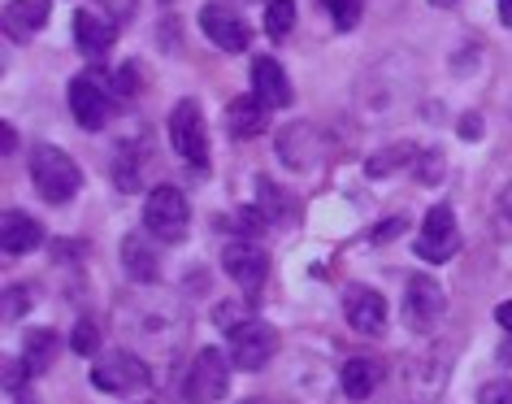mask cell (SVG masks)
I'll return each instance as SVG.
<instances>
[{
    "mask_svg": "<svg viewBox=\"0 0 512 404\" xmlns=\"http://www.w3.org/2000/svg\"><path fill=\"white\" fill-rule=\"evenodd\" d=\"M495 322H499V326H504V331L512 335V300H504V305L495 309Z\"/></svg>",
    "mask_w": 512,
    "mask_h": 404,
    "instance_id": "29",
    "label": "cell"
},
{
    "mask_svg": "<svg viewBox=\"0 0 512 404\" xmlns=\"http://www.w3.org/2000/svg\"><path fill=\"white\" fill-rule=\"evenodd\" d=\"M230 357H222V348H200L196 361L187 370V383H183V400L191 404H213L230 391Z\"/></svg>",
    "mask_w": 512,
    "mask_h": 404,
    "instance_id": "3",
    "label": "cell"
},
{
    "mask_svg": "<svg viewBox=\"0 0 512 404\" xmlns=\"http://www.w3.org/2000/svg\"><path fill=\"white\" fill-rule=\"evenodd\" d=\"M139 404H152V400H139Z\"/></svg>",
    "mask_w": 512,
    "mask_h": 404,
    "instance_id": "35",
    "label": "cell"
},
{
    "mask_svg": "<svg viewBox=\"0 0 512 404\" xmlns=\"http://www.w3.org/2000/svg\"><path fill=\"white\" fill-rule=\"evenodd\" d=\"M0 135H5V153H9V148H14V144H18V135H14V126H0Z\"/></svg>",
    "mask_w": 512,
    "mask_h": 404,
    "instance_id": "31",
    "label": "cell"
},
{
    "mask_svg": "<svg viewBox=\"0 0 512 404\" xmlns=\"http://www.w3.org/2000/svg\"><path fill=\"white\" fill-rule=\"evenodd\" d=\"M499 22L512 31V0H499Z\"/></svg>",
    "mask_w": 512,
    "mask_h": 404,
    "instance_id": "30",
    "label": "cell"
},
{
    "mask_svg": "<svg viewBox=\"0 0 512 404\" xmlns=\"http://www.w3.org/2000/svg\"><path fill=\"white\" fill-rule=\"evenodd\" d=\"M499 205H504V213L512 218V187H504V196H499Z\"/></svg>",
    "mask_w": 512,
    "mask_h": 404,
    "instance_id": "32",
    "label": "cell"
},
{
    "mask_svg": "<svg viewBox=\"0 0 512 404\" xmlns=\"http://www.w3.org/2000/svg\"><path fill=\"white\" fill-rule=\"evenodd\" d=\"M0 239H5V252L9 257H27V252H35L44 244V226L31 218V213L22 209H9L5 213V226H0Z\"/></svg>",
    "mask_w": 512,
    "mask_h": 404,
    "instance_id": "15",
    "label": "cell"
},
{
    "mask_svg": "<svg viewBox=\"0 0 512 404\" xmlns=\"http://www.w3.org/2000/svg\"><path fill=\"white\" fill-rule=\"evenodd\" d=\"M70 113H74V122H79L83 131H100V126L109 122L113 96L100 87L96 74H79V79L70 83Z\"/></svg>",
    "mask_w": 512,
    "mask_h": 404,
    "instance_id": "9",
    "label": "cell"
},
{
    "mask_svg": "<svg viewBox=\"0 0 512 404\" xmlns=\"http://www.w3.org/2000/svg\"><path fill=\"white\" fill-rule=\"evenodd\" d=\"M430 5H439V9H447V5H456V0H430Z\"/></svg>",
    "mask_w": 512,
    "mask_h": 404,
    "instance_id": "33",
    "label": "cell"
},
{
    "mask_svg": "<svg viewBox=\"0 0 512 404\" xmlns=\"http://www.w3.org/2000/svg\"><path fill=\"white\" fill-rule=\"evenodd\" d=\"M31 183L48 205H66V200L79 196L83 174L74 166V157L61 153L57 144H35L31 148Z\"/></svg>",
    "mask_w": 512,
    "mask_h": 404,
    "instance_id": "1",
    "label": "cell"
},
{
    "mask_svg": "<svg viewBox=\"0 0 512 404\" xmlns=\"http://www.w3.org/2000/svg\"><path fill=\"white\" fill-rule=\"evenodd\" d=\"M122 265H126V274H131L135 283H152L157 279V270H161L157 252H152V244H144V235H126L122 239Z\"/></svg>",
    "mask_w": 512,
    "mask_h": 404,
    "instance_id": "20",
    "label": "cell"
},
{
    "mask_svg": "<svg viewBox=\"0 0 512 404\" xmlns=\"http://www.w3.org/2000/svg\"><path fill=\"white\" fill-rule=\"evenodd\" d=\"M144 226L152 231V239H161V244H178L191 226V209H187L183 192H178V187H157V192L148 196Z\"/></svg>",
    "mask_w": 512,
    "mask_h": 404,
    "instance_id": "5",
    "label": "cell"
},
{
    "mask_svg": "<svg viewBox=\"0 0 512 404\" xmlns=\"http://www.w3.org/2000/svg\"><path fill=\"white\" fill-rule=\"evenodd\" d=\"M322 9H330L339 31H352L361 22V0H322Z\"/></svg>",
    "mask_w": 512,
    "mask_h": 404,
    "instance_id": "23",
    "label": "cell"
},
{
    "mask_svg": "<svg viewBox=\"0 0 512 404\" xmlns=\"http://www.w3.org/2000/svg\"><path fill=\"white\" fill-rule=\"evenodd\" d=\"M74 352H79V357H92V352H96V326L92 322L74 326Z\"/></svg>",
    "mask_w": 512,
    "mask_h": 404,
    "instance_id": "26",
    "label": "cell"
},
{
    "mask_svg": "<svg viewBox=\"0 0 512 404\" xmlns=\"http://www.w3.org/2000/svg\"><path fill=\"white\" fill-rule=\"evenodd\" d=\"M170 140L174 153L196 170H209V131H204V113L196 100H178L170 113Z\"/></svg>",
    "mask_w": 512,
    "mask_h": 404,
    "instance_id": "4",
    "label": "cell"
},
{
    "mask_svg": "<svg viewBox=\"0 0 512 404\" xmlns=\"http://www.w3.org/2000/svg\"><path fill=\"white\" fill-rule=\"evenodd\" d=\"M443 309H447V296L434 279H408L404 287V326L413 335H430L434 326L443 322Z\"/></svg>",
    "mask_w": 512,
    "mask_h": 404,
    "instance_id": "6",
    "label": "cell"
},
{
    "mask_svg": "<svg viewBox=\"0 0 512 404\" xmlns=\"http://www.w3.org/2000/svg\"><path fill=\"white\" fill-rule=\"evenodd\" d=\"M48 14H53V0H9L5 5V27H9V35L27 40L31 31L44 27Z\"/></svg>",
    "mask_w": 512,
    "mask_h": 404,
    "instance_id": "17",
    "label": "cell"
},
{
    "mask_svg": "<svg viewBox=\"0 0 512 404\" xmlns=\"http://www.w3.org/2000/svg\"><path fill=\"white\" fill-rule=\"evenodd\" d=\"M113 35H118V27L105 18H96L92 9H79V14H74V44H79L83 57H105L113 48Z\"/></svg>",
    "mask_w": 512,
    "mask_h": 404,
    "instance_id": "16",
    "label": "cell"
},
{
    "mask_svg": "<svg viewBox=\"0 0 512 404\" xmlns=\"http://www.w3.org/2000/svg\"><path fill=\"white\" fill-rule=\"evenodd\" d=\"M53 352H57V335L53 331H31L27 348H22V361H27L31 374H44L48 365H53Z\"/></svg>",
    "mask_w": 512,
    "mask_h": 404,
    "instance_id": "21",
    "label": "cell"
},
{
    "mask_svg": "<svg viewBox=\"0 0 512 404\" xmlns=\"http://www.w3.org/2000/svg\"><path fill=\"white\" fill-rule=\"evenodd\" d=\"M343 313H348V326L361 335H382L387 331V300H382L374 287H348L343 292Z\"/></svg>",
    "mask_w": 512,
    "mask_h": 404,
    "instance_id": "12",
    "label": "cell"
},
{
    "mask_svg": "<svg viewBox=\"0 0 512 404\" xmlns=\"http://www.w3.org/2000/svg\"><path fill=\"white\" fill-rule=\"evenodd\" d=\"M243 404H256V400H243Z\"/></svg>",
    "mask_w": 512,
    "mask_h": 404,
    "instance_id": "34",
    "label": "cell"
},
{
    "mask_svg": "<svg viewBox=\"0 0 512 404\" xmlns=\"http://www.w3.org/2000/svg\"><path fill=\"white\" fill-rule=\"evenodd\" d=\"M200 27H204V35H209V44H217L222 53H243L248 40H252L248 22H243L235 9H226V5H204L200 9Z\"/></svg>",
    "mask_w": 512,
    "mask_h": 404,
    "instance_id": "11",
    "label": "cell"
},
{
    "mask_svg": "<svg viewBox=\"0 0 512 404\" xmlns=\"http://www.w3.org/2000/svg\"><path fill=\"white\" fill-rule=\"evenodd\" d=\"M213 322H217V326H222V331L230 335V331H239V326L248 322V318H243V305H235V300H226V305H217Z\"/></svg>",
    "mask_w": 512,
    "mask_h": 404,
    "instance_id": "24",
    "label": "cell"
},
{
    "mask_svg": "<svg viewBox=\"0 0 512 404\" xmlns=\"http://www.w3.org/2000/svg\"><path fill=\"white\" fill-rule=\"evenodd\" d=\"M382 383V365L374 357H352L343 365V396L348 400H369Z\"/></svg>",
    "mask_w": 512,
    "mask_h": 404,
    "instance_id": "18",
    "label": "cell"
},
{
    "mask_svg": "<svg viewBox=\"0 0 512 404\" xmlns=\"http://www.w3.org/2000/svg\"><path fill=\"white\" fill-rule=\"evenodd\" d=\"M291 27H296V0H270V5H265V35L283 44Z\"/></svg>",
    "mask_w": 512,
    "mask_h": 404,
    "instance_id": "22",
    "label": "cell"
},
{
    "mask_svg": "<svg viewBox=\"0 0 512 404\" xmlns=\"http://www.w3.org/2000/svg\"><path fill=\"white\" fill-rule=\"evenodd\" d=\"M322 153H326V144L317 140V131L309 122H296V126H283V131H278V157H283V166L309 170L322 161Z\"/></svg>",
    "mask_w": 512,
    "mask_h": 404,
    "instance_id": "13",
    "label": "cell"
},
{
    "mask_svg": "<svg viewBox=\"0 0 512 404\" xmlns=\"http://www.w3.org/2000/svg\"><path fill=\"white\" fill-rule=\"evenodd\" d=\"M456 244H460V235H456V213L447 209V205H434V209L426 213V222H421L417 257H426L430 265H443V261L456 257Z\"/></svg>",
    "mask_w": 512,
    "mask_h": 404,
    "instance_id": "8",
    "label": "cell"
},
{
    "mask_svg": "<svg viewBox=\"0 0 512 404\" xmlns=\"http://www.w3.org/2000/svg\"><path fill=\"white\" fill-rule=\"evenodd\" d=\"M478 404H512V383H508V378H495V383H486L478 391Z\"/></svg>",
    "mask_w": 512,
    "mask_h": 404,
    "instance_id": "25",
    "label": "cell"
},
{
    "mask_svg": "<svg viewBox=\"0 0 512 404\" xmlns=\"http://www.w3.org/2000/svg\"><path fill=\"white\" fill-rule=\"evenodd\" d=\"M252 96L261 100L265 109L291 105V83H287V74H283V66H278L274 57H256L252 61Z\"/></svg>",
    "mask_w": 512,
    "mask_h": 404,
    "instance_id": "14",
    "label": "cell"
},
{
    "mask_svg": "<svg viewBox=\"0 0 512 404\" xmlns=\"http://www.w3.org/2000/svg\"><path fill=\"white\" fill-rule=\"evenodd\" d=\"M100 5L109 9V18H118V22H126L135 14V0H100Z\"/></svg>",
    "mask_w": 512,
    "mask_h": 404,
    "instance_id": "28",
    "label": "cell"
},
{
    "mask_svg": "<svg viewBox=\"0 0 512 404\" xmlns=\"http://www.w3.org/2000/svg\"><path fill=\"white\" fill-rule=\"evenodd\" d=\"M152 383L148 361H139L131 348H113L92 365V387L105 391V396H131V391H144Z\"/></svg>",
    "mask_w": 512,
    "mask_h": 404,
    "instance_id": "2",
    "label": "cell"
},
{
    "mask_svg": "<svg viewBox=\"0 0 512 404\" xmlns=\"http://www.w3.org/2000/svg\"><path fill=\"white\" fill-rule=\"evenodd\" d=\"M226 126H230V135L235 140H252L256 131H265V105L256 96H239V100H230V109H226Z\"/></svg>",
    "mask_w": 512,
    "mask_h": 404,
    "instance_id": "19",
    "label": "cell"
},
{
    "mask_svg": "<svg viewBox=\"0 0 512 404\" xmlns=\"http://www.w3.org/2000/svg\"><path fill=\"white\" fill-rule=\"evenodd\" d=\"M274 352H278V331L270 322L248 318L239 331H230V361L239 370H261V365H270Z\"/></svg>",
    "mask_w": 512,
    "mask_h": 404,
    "instance_id": "7",
    "label": "cell"
},
{
    "mask_svg": "<svg viewBox=\"0 0 512 404\" xmlns=\"http://www.w3.org/2000/svg\"><path fill=\"white\" fill-rule=\"evenodd\" d=\"M22 309H27V292H22V287H18V292H5V318L9 322L22 318Z\"/></svg>",
    "mask_w": 512,
    "mask_h": 404,
    "instance_id": "27",
    "label": "cell"
},
{
    "mask_svg": "<svg viewBox=\"0 0 512 404\" xmlns=\"http://www.w3.org/2000/svg\"><path fill=\"white\" fill-rule=\"evenodd\" d=\"M222 265H226V274H230V279H235L248 296L261 292L265 274H270V261H265V252L256 248V244H248V239H235V244H226V248H222Z\"/></svg>",
    "mask_w": 512,
    "mask_h": 404,
    "instance_id": "10",
    "label": "cell"
}]
</instances>
